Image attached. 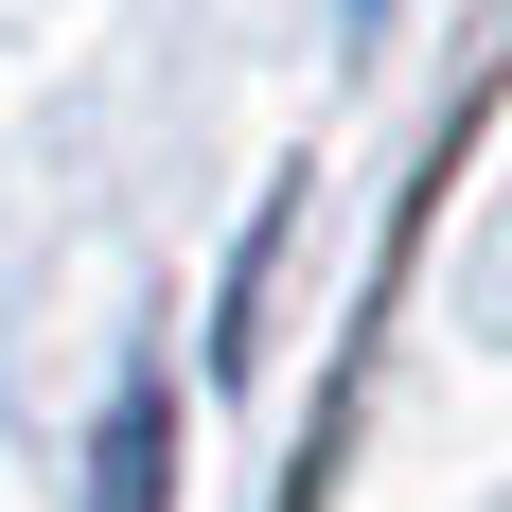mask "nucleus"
Listing matches in <instances>:
<instances>
[{
	"label": "nucleus",
	"instance_id": "nucleus-1",
	"mask_svg": "<svg viewBox=\"0 0 512 512\" xmlns=\"http://www.w3.org/2000/svg\"><path fill=\"white\" fill-rule=\"evenodd\" d=\"M106 512H159V389H124V424H106Z\"/></svg>",
	"mask_w": 512,
	"mask_h": 512
}]
</instances>
